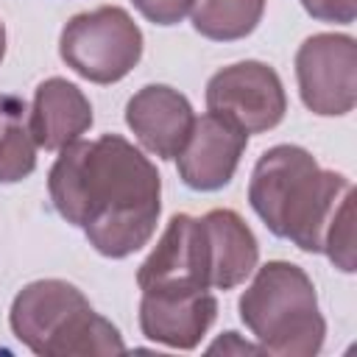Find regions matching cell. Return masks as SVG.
<instances>
[{
    "label": "cell",
    "instance_id": "5b68a950",
    "mask_svg": "<svg viewBox=\"0 0 357 357\" xmlns=\"http://www.w3.org/2000/svg\"><path fill=\"white\" fill-rule=\"evenodd\" d=\"M59 53L81 78L112 84L126 78L142 56V31L120 6L75 14L59 39Z\"/></svg>",
    "mask_w": 357,
    "mask_h": 357
},
{
    "label": "cell",
    "instance_id": "ba28073f",
    "mask_svg": "<svg viewBox=\"0 0 357 357\" xmlns=\"http://www.w3.org/2000/svg\"><path fill=\"white\" fill-rule=\"evenodd\" d=\"M245 142L248 134L229 117L215 112L195 117L192 131L176 156L181 181L201 192L226 187L240 165Z\"/></svg>",
    "mask_w": 357,
    "mask_h": 357
},
{
    "label": "cell",
    "instance_id": "30bf717a",
    "mask_svg": "<svg viewBox=\"0 0 357 357\" xmlns=\"http://www.w3.org/2000/svg\"><path fill=\"white\" fill-rule=\"evenodd\" d=\"M218 315L209 290H145L139 301V329L148 340L170 349H195Z\"/></svg>",
    "mask_w": 357,
    "mask_h": 357
},
{
    "label": "cell",
    "instance_id": "2e32d148",
    "mask_svg": "<svg viewBox=\"0 0 357 357\" xmlns=\"http://www.w3.org/2000/svg\"><path fill=\"white\" fill-rule=\"evenodd\" d=\"M324 254L343 273L354 271V190L343 198V204H340V209H337V215L326 231Z\"/></svg>",
    "mask_w": 357,
    "mask_h": 357
},
{
    "label": "cell",
    "instance_id": "3957f363",
    "mask_svg": "<svg viewBox=\"0 0 357 357\" xmlns=\"http://www.w3.org/2000/svg\"><path fill=\"white\" fill-rule=\"evenodd\" d=\"M8 321L17 340L42 357L126 351L117 326L98 315L75 284L61 279H39L25 284L11 304Z\"/></svg>",
    "mask_w": 357,
    "mask_h": 357
},
{
    "label": "cell",
    "instance_id": "9a60e30c",
    "mask_svg": "<svg viewBox=\"0 0 357 357\" xmlns=\"http://www.w3.org/2000/svg\"><path fill=\"white\" fill-rule=\"evenodd\" d=\"M192 28L215 42H231L248 36L265 11V0H195Z\"/></svg>",
    "mask_w": 357,
    "mask_h": 357
},
{
    "label": "cell",
    "instance_id": "8fae6325",
    "mask_svg": "<svg viewBox=\"0 0 357 357\" xmlns=\"http://www.w3.org/2000/svg\"><path fill=\"white\" fill-rule=\"evenodd\" d=\"M126 123L151 153L159 159H176L192 131L195 114L178 89L148 84L126 103Z\"/></svg>",
    "mask_w": 357,
    "mask_h": 357
},
{
    "label": "cell",
    "instance_id": "8992f818",
    "mask_svg": "<svg viewBox=\"0 0 357 357\" xmlns=\"http://www.w3.org/2000/svg\"><path fill=\"white\" fill-rule=\"evenodd\" d=\"M357 45L346 33H315L296 53V78L310 112L335 117L357 100Z\"/></svg>",
    "mask_w": 357,
    "mask_h": 357
},
{
    "label": "cell",
    "instance_id": "4fadbf2b",
    "mask_svg": "<svg viewBox=\"0 0 357 357\" xmlns=\"http://www.w3.org/2000/svg\"><path fill=\"white\" fill-rule=\"evenodd\" d=\"M28 123L39 148L61 151L78 142V137L92 126V106L67 78H47L36 86Z\"/></svg>",
    "mask_w": 357,
    "mask_h": 357
},
{
    "label": "cell",
    "instance_id": "6da1fadb",
    "mask_svg": "<svg viewBox=\"0 0 357 357\" xmlns=\"http://www.w3.org/2000/svg\"><path fill=\"white\" fill-rule=\"evenodd\" d=\"M47 190L56 212L112 259L139 251L151 240L162 209L156 167L120 134L61 148Z\"/></svg>",
    "mask_w": 357,
    "mask_h": 357
},
{
    "label": "cell",
    "instance_id": "5bb4252c",
    "mask_svg": "<svg viewBox=\"0 0 357 357\" xmlns=\"http://www.w3.org/2000/svg\"><path fill=\"white\" fill-rule=\"evenodd\" d=\"M36 167V142L28 109L17 95L0 92V184L22 181Z\"/></svg>",
    "mask_w": 357,
    "mask_h": 357
},
{
    "label": "cell",
    "instance_id": "d6986e66",
    "mask_svg": "<svg viewBox=\"0 0 357 357\" xmlns=\"http://www.w3.org/2000/svg\"><path fill=\"white\" fill-rule=\"evenodd\" d=\"M209 351H223V354H229V351H240V354H259V351H265V349H262V346H251V343L237 340V332H226L220 340H215V343L209 346Z\"/></svg>",
    "mask_w": 357,
    "mask_h": 357
},
{
    "label": "cell",
    "instance_id": "52a82bcc",
    "mask_svg": "<svg viewBox=\"0 0 357 357\" xmlns=\"http://www.w3.org/2000/svg\"><path fill=\"white\" fill-rule=\"evenodd\" d=\"M206 106L237 123L245 134H259L282 123L287 98L273 67L262 61H237L209 78Z\"/></svg>",
    "mask_w": 357,
    "mask_h": 357
},
{
    "label": "cell",
    "instance_id": "ffe728a7",
    "mask_svg": "<svg viewBox=\"0 0 357 357\" xmlns=\"http://www.w3.org/2000/svg\"><path fill=\"white\" fill-rule=\"evenodd\" d=\"M3 53H6V28L0 22V61H3Z\"/></svg>",
    "mask_w": 357,
    "mask_h": 357
},
{
    "label": "cell",
    "instance_id": "277c9868",
    "mask_svg": "<svg viewBox=\"0 0 357 357\" xmlns=\"http://www.w3.org/2000/svg\"><path fill=\"white\" fill-rule=\"evenodd\" d=\"M240 321L259 346L279 357H312L324 346L326 324L310 276L284 259L265 262L240 296Z\"/></svg>",
    "mask_w": 357,
    "mask_h": 357
},
{
    "label": "cell",
    "instance_id": "9c48e42d",
    "mask_svg": "<svg viewBox=\"0 0 357 357\" xmlns=\"http://www.w3.org/2000/svg\"><path fill=\"white\" fill-rule=\"evenodd\" d=\"M139 290H209L201 218L173 215L162 240L137 271Z\"/></svg>",
    "mask_w": 357,
    "mask_h": 357
},
{
    "label": "cell",
    "instance_id": "ac0fdd59",
    "mask_svg": "<svg viewBox=\"0 0 357 357\" xmlns=\"http://www.w3.org/2000/svg\"><path fill=\"white\" fill-rule=\"evenodd\" d=\"M304 11L324 22H354V0H301Z\"/></svg>",
    "mask_w": 357,
    "mask_h": 357
},
{
    "label": "cell",
    "instance_id": "7a4b0ae2",
    "mask_svg": "<svg viewBox=\"0 0 357 357\" xmlns=\"http://www.w3.org/2000/svg\"><path fill=\"white\" fill-rule=\"evenodd\" d=\"M351 181L324 170L298 145H276L259 156L248 184V201L262 223L301 251L321 254L326 231L351 192Z\"/></svg>",
    "mask_w": 357,
    "mask_h": 357
},
{
    "label": "cell",
    "instance_id": "e0dca14e",
    "mask_svg": "<svg viewBox=\"0 0 357 357\" xmlns=\"http://www.w3.org/2000/svg\"><path fill=\"white\" fill-rule=\"evenodd\" d=\"M195 0H134L137 11L156 25H176L187 17Z\"/></svg>",
    "mask_w": 357,
    "mask_h": 357
},
{
    "label": "cell",
    "instance_id": "7c38bea8",
    "mask_svg": "<svg viewBox=\"0 0 357 357\" xmlns=\"http://www.w3.org/2000/svg\"><path fill=\"white\" fill-rule=\"evenodd\" d=\"M201 237L206 254L209 287L231 290L257 268L259 245L245 220L231 209H212L201 215Z\"/></svg>",
    "mask_w": 357,
    "mask_h": 357
}]
</instances>
